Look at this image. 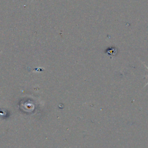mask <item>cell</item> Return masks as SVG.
<instances>
[{
    "instance_id": "obj_1",
    "label": "cell",
    "mask_w": 148,
    "mask_h": 148,
    "mask_svg": "<svg viewBox=\"0 0 148 148\" xmlns=\"http://www.w3.org/2000/svg\"><path fill=\"white\" fill-rule=\"evenodd\" d=\"M144 65H145V67H146V68H147V69H148V67H147V66H146V65H145V64H144ZM146 77H148V75H147V76H146ZM147 84H148V82H147V83H146V84H145V86H147Z\"/></svg>"
}]
</instances>
